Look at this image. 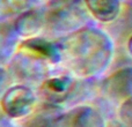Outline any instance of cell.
I'll use <instances>...</instances> for the list:
<instances>
[{"instance_id": "4fadbf2b", "label": "cell", "mask_w": 132, "mask_h": 127, "mask_svg": "<svg viewBox=\"0 0 132 127\" xmlns=\"http://www.w3.org/2000/svg\"><path fill=\"white\" fill-rule=\"evenodd\" d=\"M39 2V0H0V22L13 21Z\"/></svg>"}, {"instance_id": "8fae6325", "label": "cell", "mask_w": 132, "mask_h": 127, "mask_svg": "<svg viewBox=\"0 0 132 127\" xmlns=\"http://www.w3.org/2000/svg\"><path fill=\"white\" fill-rule=\"evenodd\" d=\"M92 17L102 23H110L118 16L123 7L121 0H84Z\"/></svg>"}, {"instance_id": "ba28073f", "label": "cell", "mask_w": 132, "mask_h": 127, "mask_svg": "<svg viewBox=\"0 0 132 127\" xmlns=\"http://www.w3.org/2000/svg\"><path fill=\"white\" fill-rule=\"evenodd\" d=\"M62 127H105V124L102 113L97 109L80 104L64 113Z\"/></svg>"}, {"instance_id": "5b68a950", "label": "cell", "mask_w": 132, "mask_h": 127, "mask_svg": "<svg viewBox=\"0 0 132 127\" xmlns=\"http://www.w3.org/2000/svg\"><path fill=\"white\" fill-rule=\"evenodd\" d=\"M37 101L39 99L35 88L12 83L2 96L0 106L8 118H26L36 109Z\"/></svg>"}, {"instance_id": "277c9868", "label": "cell", "mask_w": 132, "mask_h": 127, "mask_svg": "<svg viewBox=\"0 0 132 127\" xmlns=\"http://www.w3.org/2000/svg\"><path fill=\"white\" fill-rule=\"evenodd\" d=\"M53 65L20 42L15 55L7 63L6 69L12 83L26 84L37 89L52 73Z\"/></svg>"}, {"instance_id": "9a60e30c", "label": "cell", "mask_w": 132, "mask_h": 127, "mask_svg": "<svg viewBox=\"0 0 132 127\" xmlns=\"http://www.w3.org/2000/svg\"><path fill=\"white\" fill-rule=\"evenodd\" d=\"M11 84L12 81L6 67H0V101H1L4 94L6 93V90L9 88Z\"/></svg>"}, {"instance_id": "6da1fadb", "label": "cell", "mask_w": 132, "mask_h": 127, "mask_svg": "<svg viewBox=\"0 0 132 127\" xmlns=\"http://www.w3.org/2000/svg\"><path fill=\"white\" fill-rule=\"evenodd\" d=\"M56 41L62 65L82 79H96L110 65L114 56V41L109 34L90 24Z\"/></svg>"}, {"instance_id": "5bb4252c", "label": "cell", "mask_w": 132, "mask_h": 127, "mask_svg": "<svg viewBox=\"0 0 132 127\" xmlns=\"http://www.w3.org/2000/svg\"><path fill=\"white\" fill-rule=\"evenodd\" d=\"M118 116L124 126L132 127V97L128 98L121 104Z\"/></svg>"}, {"instance_id": "3957f363", "label": "cell", "mask_w": 132, "mask_h": 127, "mask_svg": "<svg viewBox=\"0 0 132 127\" xmlns=\"http://www.w3.org/2000/svg\"><path fill=\"white\" fill-rule=\"evenodd\" d=\"M95 79H82L72 73H51L36 89L38 99L44 103L59 105H80L93 93Z\"/></svg>"}, {"instance_id": "d6986e66", "label": "cell", "mask_w": 132, "mask_h": 127, "mask_svg": "<svg viewBox=\"0 0 132 127\" xmlns=\"http://www.w3.org/2000/svg\"><path fill=\"white\" fill-rule=\"evenodd\" d=\"M39 1H41L42 4H44V2H48V1H50V0H39Z\"/></svg>"}, {"instance_id": "8992f818", "label": "cell", "mask_w": 132, "mask_h": 127, "mask_svg": "<svg viewBox=\"0 0 132 127\" xmlns=\"http://www.w3.org/2000/svg\"><path fill=\"white\" fill-rule=\"evenodd\" d=\"M100 93L112 102H122L132 97V66L121 67L108 75L98 86Z\"/></svg>"}, {"instance_id": "e0dca14e", "label": "cell", "mask_w": 132, "mask_h": 127, "mask_svg": "<svg viewBox=\"0 0 132 127\" xmlns=\"http://www.w3.org/2000/svg\"><path fill=\"white\" fill-rule=\"evenodd\" d=\"M128 50L130 52V55L132 56V36L128 39Z\"/></svg>"}, {"instance_id": "9c48e42d", "label": "cell", "mask_w": 132, "mask_h": 127, "mask_svg": "<svg viewBox=\"0 0 132 127\" xmlns=\"http://www.w3.org/2000/svg\"><path fill=\"white\" fill-rule=\"evenodd\" d=\"M64 110L63 106L42 102L23 123V127H62Z\"/></svg>"}, {"instance_id": "7c38bea8", "label": "cell", "mask_w": 132, "mask_h": 127, "mask_svg": "<svg viewBox=\"0 0 132 127\" xmlns=\"http://www.w3.org/2000/svg\"><path fill=\"white\" fill-rule=\"evenodd\" d=\"M107 32L112 41L122 42L132 36V4L123 5L121 13L112 22L108 23Z\"/></svg>"}, {"instance_id": "7a4b0ae2", "label": "cell", "mask_w": 132, "mask_h": 127, "mask_svg": "<svg viewBox=\"0 0 132 127\" xmlns=\"http://www.w3.org/2000/svg\"><path fill=\"white\" fill-rule=\"evenodd\" d=\"M44 28L42 35L59 39L90 23L92 17L84 0H50L43 4Z\"/></svg>"}, {"instance_id": "30bf717a", "label": "cell", "mask_w": 132, "mask_h": 127, "mask_svg": "<svg viewBox=\"0 0 132 127\" xmlns=\"http://www.w3.org/2000/svg\"><path fill=\"white\" fill-rule=\"evenodd\" d=\"M20 38L12 21L0 22V67H6L15 55Z\"/></svg>"}, {"instance_id": "2e32d148", "label": "cell", "mask_w": 132, "mask_h": 127, "mask_svg": "<svg viewBox=\"0 0 132 127\" xmlns=\"http://www.w3.org/2000/svg\"><path fill=\"white\" fill-rule=\"evenodd\" d=\"M0 127H14L11 124V121H9L8 117H7L5 113L4 114L0 113Z\"/></svg>"}, {"instance_id": "52a82bcc", "label": "cell", "mask_w": 132, "mask_h": 127, "mask_svg": "<svg viewBox=\"0 0 132 127\" xmlns=\"http://www.w3.org/2000/svg\"><path fill=\"white\" fill-rule=\"evenodd\" d=\"M16 32L22 39L42 35L44 28L43 4L36 5L24 13L20 14L13 21Z\"/></svg>"}, {"instance_id": "ac0fdd59", "label": "cell", "mask_w": 132, "mask_h": 127, "mask_svg": "<svg viewBox=\"0 0 132 127\" xmlns=\"http://www.w3.org/2000/svg\"><path fill=\"white\" fill-rule=\"evenodd\" d=\"M111 127H125V126L122 124V125H114V126H111Z\"/></svg>"}]
</instances>
